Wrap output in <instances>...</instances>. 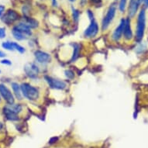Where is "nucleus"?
<instances>
[{
  "instance_id": "6",
  "label": "nucleus",
  "mask_w": 148,
  "mask_h": 148,
  "mask_svg": "<svg viewBox=\"0 0 148 148\" xmlns=\"http://www.w3.org/2000/svg\"><path fill=\"white\" fill-rule=\"evenodd\" d=\"M0 95L8 104L14 103V96L12 94L11 91L3 84H0Z\"/></svg>"
},
{
  "instance_id": "32",
  "label": "nucleus",
  "mask_w": 148,
  "mask_h": 148,
  "mask_svg": "<svg viewBox=\"0 0 148 148\" xmlns=\"http://www.w3.org/2000/svg\"><path fill=\"white\" fill-rule=\"evenodd\" d=\"M52 5H53V6H57V5H58L57 0H52Z\"/></svg>"
},
{
  "instance_id": "9",
  "label": "nucleus",
  "mask_w": 148,
  "mask_h": 148,
  "mask_svg": "<svg viewBox=\"0 0 148 148\" xmlns=\"http://www.w3.org/2000/svg\"><path fill=\"white\" fill-rule=\"evenodd\" d=\"M141 4L140 0H130L128 6V16L129 18H134L137 13Z\"/></svg>"
},
{
  "instance_id": "21",
  "label": "nucleus",
  "mask_w": 148,
  "mask_h": 148,
  "mask_svg": "<svg viewBox=\"0 0 148 148\" xmlns=\"http://www.w3.org/2000/svg\"><path fill=\"white\" fill-rule=\"evenodd\" d=\"M126 3H127V0H119V10L121 12H125L126 7Z\"/></svg>"
},
{
  "instance_id": "19",
  "label": "nucleus",
  "mask_w": 148,
  "mask_h": 148,
  "mask_svg": "<svg viewBox=\"0 0 148 148\" xmlns=\"http://www.w3.org/2000/svg\"><path fill=\"white\" fill-rule=\"evenodd\" d=\"M2 47L5 50H8V51H15L14 42H3V44H2Z\"/></svg>"
},
{
  "instance_id": "10",
  "label": "nucleus",
  "mask_w": 148,
  "mask_h": 148,
  "mask_svg": "<svg viewBox=\"0 0 148 148\" xmlns=\"http://www.w3.org/2000/svg\"><path fill=\"white\" fill-rule=\"evenodd\" d=\"M34 56L36 61L40 64H47L51 61V57L49 53L41 51H36L34 52Z\"/></svg>"
},
{
  "instance_id": "38",
  "label": "nucleus",
  "mask_w": 148,
  "mask_h": 148,
  "mask_svg": "<svg viewBox=\"0 0 148 148\" xmlns=\"http://www.w3.org/2000/svg\"><path fill=\"white\" fill-rule=\"evenodd\" d=\"M147 9H148V8H147Z\"/></svg>"
},
{
  "instance_id": "7",
  "label": "nucleus",
  "mask_w": 148,
  "mask_h": 148,
  "mask_svg": "<svg viewBox=\"0 0 148 148\" xmlns=\"http://www.w3.org/2000/svg\"><path fill=\"white\" fill-rule=\"evenodd\" d=\"M99 25H98L97 22L95 21V19L94 20H91L89 26L88 27V28L85 30L84 32V36L85 37H95L99 33Z\"/></svg>"
},
{
  "instance_id": "11",
  "label": "nucleus",
  "mask_w": 148,
  "mask_h": 148,
  "mask_svg": "<svg viewBox=\"0 0 148 148\" xmlns=\"http://www.w3.org/2000/svg\"><path fill=\"white\" fill-rule=\"evenodd\" d=\"M125 23H126V19H122L120 23H119V26L115 29V30L112 33V40L114 41L117 42L119 41V40L121 39L123 34V29L124 26H125Z\"/></svg>"
},
{
  "instance_id": "17",
  "label": "nucleus",
  "mask_w": 148,
  "mask_h": 148,
  "mask_svg": "<svg viewBox=\"0 0 148 148\" xmlns=\"http://www.w3.org/2000/svg\"><path fill=\"white\" fill-rule=\"evenodd\" d=\"M23 23H26V24L28 26V27L30 28V29H33V28H36L37 26H38V22L36 21V20H34L33 18H28V17H26L23 20Z\"/></svg>"
},
{
  "instance_id": "27",
  "label": "nucleus",
  "mask_w": 148,
  "mask_h": 148,
  "mask_svg": "<svg viewBox=\"0 0 148 148\" xmlns=\"http://www.w3.org/2000/svg\"><path fill=\"white\" fill-rule=\"evenodd\" d=\"M5 8L4 5H0V18L3 17V16L4 15V12H5Z\"/></svg>"
},
{
  "instance_id": "30",
  "label": "nucleus",
  "mask_w": 148,
  "mask_h": 148,
  "mask_svg": "<svg viewBox=\"0 0 148 148\" xmlns=\"http://www.w3.org/2000/svg\"><path fill=\"white\" fill-rule=\"evenodd\" d=\"M86 3H87V0H80L81 5H82V6H84L86 4Z\"/></svg>"
},
{
  "instance_id": "26",
  "label": "nucleus",
  "mask_w": 148,
  "mask_h": 148,
  "mask_svg": "<svg viewBox=\"0 0 148 148\" xmlns=\"http://www.w3.org/2000/svg\"><path fill=\"white\" fill-rule=\"evenodd\" d=\"M87 14H88V18L90 19V20H94L95 18H94V15H93V12L91 11V10H88L87 11Z\"/></svg>"
},
{
  "instance_id": "36",
  "label": "nucleus",
  "mask_w": 148,
  "mask_h": 148,
  "mask_svg": "<svg viewBox=\"0 0 148 148\" xmlns=\"http://www.w3.org/2000/svg\"><path fill=\"white\" fill-rule=\"evenodd\" d=\"M0 100H1V98H0Z\"/></svg>"
},
{
  "instance_id": "31",
  "label": "nucleus",
  "mask_w": 148,
  "mask_h": 148,
  "mask_svg": "<svg viewBox=\"0 0 148 148\" xmlns=\"http://www.w3.org/2000/svg\"><path fill=\"white\" fill-rule=\"evenodd\" d=\"M5 56V53L3 51H0V58H4Z\"/></svg>"
},
{
  "instance_id": "29",
  "label": "nucleus",
  "mask_w": 148,
  "mask_h": 148,
  "mask_svg": "<svg viewBox=\"0 0 148 148\" xmlns=\"http://www.w3.org/2000/svg\"><path fill=\"white\" fill-rule=\"evenodd\" d=\"M143 8H148V0H143Z\"/></svg>"
},
{
  "instance_id": "2",
  "label": "nucleus",
  "mask_w": 148,
  "mask_h": 148,
  "mask_svg": "<svg viewBox=\"0 0 148 148\" xmlns=\"http://www.w3.org/2000/svg\"><path fill=\"white\" fill-rule=\"evenodd\" d=\"M21 88V92L22 95L25 98H27V99L30 101H35L38 99L40 96V92L36 88L34 87L33 85H29L28 83H23L20 85Z\"/></svg>"
},
{
  "instance_id": "23",
  "label": "nucleus",
  "mask_w": 148,
  "mask_h": 148,
  "mask_svg": "<svg viewBox=\"0 0 148 148\" xmlns=\"http://www.w3.org/2000/svg\"><path fill=\"white\" fill-rule=\"evenodd\" d=\"M65 75H66V77L68 78V79H72V78L75 77V75H74L73 71H70V70L66 71Z\"/></svg>"
},
{
  "instance_id": "13",
  "label": "nucleus",
  "mask_w": 148,
  "mask_h": 148,
  "mask_svg": "<svg viewBox=\"0 0 148 148\" xmlns=\"http://www.w3.org/2000/svg\"><path fill=\"white\" fill-rule=\"evenodd\" d=\"M12 34L15 39L17 40H23L27 39V36H28L23 32L21 31L20 29H18L16 26L12 28Z\"/></svg>"
},
{
  "instance_id": "5",
  "label": "nucleus",
  "mask_w": 148,
  "mask_h": 148,
  "mask_svg": "<svg viewBox=\"0 0 148 148\" xmlns=\"http://www.w3.org/2000/svg\"><path fill=\"white\" fill-rule=\"evenodd\" d=\"M45 80L49 85V86L53 89L58 90H64L67 87V84L65 82H64L62 80H59V79H56V78H51L49 76H46L45 77Z\"/></svg>"
},
{
  "instance_id": "20",
  "label": "nucleus",
  "mask_w": 148,
  "mask_h": 148,
  "mask_svg": "<svg viewBox=\"0 0 148 148\" xmlns=\"http://www.w3.org/2000/svg\"><path fill=\"white\" fill-rule=\"evenodd\" d=\"M72 16H73V20L75 22H78L79 20V16H80V12L78 10H76L75 8L72 7Z\"/></svg>"
},
{
  "instance_id": "3",
  "label": "nucleus",
  "mask_w": 148,
  "mask_h": 148,
  "mask_svg": "<svg viewBox=\"0 0 148 148\" xmlns=\"http://www.w3.org/2000/svg\"><path fill=\"white\" fill-rule=\"evenodd\" d=\"M116 12V6L115 5H112L109 8V10L107 11L106 14L103 18L102 21V30H106L108 27H109L110 23L114 19Z\"/></svg>"
},
{
  "instance_id": "1",
  "label": "nucleus",
  "mask_w": 148,
  "mask_h": 148,
  "mask_svg": "<svg viewBox=\"0 0 148 148\" xmlns=\"http://www.w3.org/2000/svg\"><path fill=\"white\" fill-rule=\"evenodd\" d=\"M146 9L142 8L139 12L137 18H136V31H135V39L138 43H140L143 40L146 30Z\"/></svg>"
},
{
  "instance_id": "34",
  "label": "nucleus",
  "mask_w": 148,
  "mask_h": 148,
  "mask_svg": "<svg viewBox=\"0 0 148 148\" xmlns=\"http://www.w3.org/2000/svg\"><path fill=\"white\" fill-rule=\"evenodd\" d=\"M70 2H71V3H74V2H75L76 0H69Z\"/></svg>"
},
{
  "instance_id": "4",
  "label": "nucleus",
  "mask_w": 148,
  "mask_h": 148,
  "mask_svg": "<svg viewBox=\"0 0 148 148\" xmlns=\"http://www.w3.org/2000/svg\"><path fill=\"white\" fill-rule=\"evenodd\" d=\"M20 18V14L16 11H15V10H12V9H10V10H8L4 13L2 19H3V21L5 23H6L8 25H10L12 24L13 23L16 22Z\"/></svg>"
},
{
  "instance_id": "16",
  "label": "nucleus",
  "mask_w": 148,
  "mask_h": 148,
  "mask_svg": "<svg viewBox=\"0 0 148 148\" xmlns=\"http://www.w3.org/2000/svg\"><path fill=\"white\" fill-rule=\"evenodd\" d=\"M5 107H6L7 109H10V110H11L12 112L16 113V114L20 113V112L22 111L23 109L22 106L20 104H14V103H13V104L7 105V106H5Z\"/></svg>"
},
{
  "instance_id": "33",
  "label": "nucleus",
  "mask_w": 148,
  "mask_h": 148,
  "mask_svg": "<svg viewBox=\"0 0 148 148\" xmlns=\"http://www.w3.org/2000/svg\"><path fill=\"white\" fill-rule=\"evenodd\" d=\"M3 123H1V122H0V130H2V129H3Z\"/></svg>"
},
{
  "instance_id": "8",
  "label": "nucleus",
  "mask_w": 148,
  "mask_h": 148,
  "mask_svg": "<svg viewBox=\"0 0 148 148\" xmlns=\"http://www.w3.org/2000/svg\"><path fill=\"white\" fill-rule=\"evenodd\" d=\"M24 71L29 78H36L39 75V68L34 63H28L24 66Z\"/></svg>"
},
{
  "instance_id": "24",
  "label": "nucleus",
  "mask_w": 148,
  "mask_h": 148,
  "mask_svg": "<svg viewBox=\"0 0 148 148\" xmlns=\"http://www.w3.org/2000/svg\"><path fill=\"white\" fill-rule=\"evenodd\" d=\"M5 36V29L3 27H0V39H3Z\"/></svg>"
},
{
  "instance_id": "22",
  "label": "nucleus",
  "mask_w": 148,
  "mask_h": 148,
  "mask_svg": "<svg viewBox=\"0 0 148 148\" xmlns=\"http://www.w3.org/2000/svg\"><path fill=\"white\" fill-rule=\"evenodd\" d=\"M146 49H147V45L144 44H140L138 45V47H136V53H143V51H145Z\"/></svg>"
},
{
  "instance_id": "35",
  "label": "nucleus",
  "mask_w": 148,
  "mask_h": 148,
  "mask_svg": "<svg viewBox=\"0 0 148 148\" xmlns=\"http://www.w3.org/2000/svg\"><path fill=\"white\" fill-rule=\"evenodd\" d=\"M140 2H141V3H143V0H140Z\"/></svg>"
},
{
  "instance_id": "18",
  "label": "nucleus",
  "mask_w": 148,
  "mask_h": 148,
  "mask_svg": "<svg viewBox=\"0 0 148 148\" xmlns=\"http://www.w3.org/2000/svg\"><path fill=\"white\" fill-rule=\"evenodd\" d=\"M74 47V51H73V54L71 57V61H75L76 59L78 58V54H79V51H80V47L77 44H75L73 45Z\"/></svg>"
},
{
  "instance_id": "37",
  "label": "nucleus",
  "mask_w": 148,
  "mask_h": 148,
  "mask_svg": "<svg viewBox=\"0 0 148 148\" xmlns=\"http://www.w3.org/2000/svg\"><path fill=\"white\" fill-rule=\"evenodd\" d=\"M0 72H1V71H0Z\"/></svg>"
},
{
  "instance_id": "12",
  "label": "nucleus",
  "mask_w": 148,
  "mask_h": 148,
  "mask_svg": "<svg viewBox=\"0 0 148 148\" xmlns=\"http://www.w3.org/2000/svg\"><path fill=\"white\" fill-rule=\"evenodd\" d=\"M123 36L124 39L126 40H130L134 37V33H133L131 27V22H130V19L129 17L126 19Z\"/></svg>"
},
{
  "instance_id": "14",
  "label": "nucleus",
  "mask_w": 148,
  "mask_h": 148,
  "mask_svg": "<svg viewBox=\"0 0 148 148\" xmlns=\"http://www.w3.org/2000/svg\"><path fill=\"white\" fill-rule=\"evenodd\" d=\"M3 112H4V114H5L6 119L10 120V121H17V120H19L18 114L12 112L11 110L7 109L5 106L4 107V109H3Z\"/></svg>"
},
{
  "instance_id": "25",
  "label": "nucleus",
  "mask_w": 148,
  "mask_h": 148,
  "mask_svg": "<svg viewBox=\"0 0 148 148\" xmlns=\"http://www.w3.org/2000/svg\"><path fill=\"white\" fill-rule=\"evenodd\" d=\"M1 64H5V65H11V64H12V62H11L10 60H8V59H3V60L1 61Z\"/></svg>"
},
{
  "instance_id": "28",
  "label": "nucleus",
  "mask_w": 148,
  "mask_h": 148,
  "mask_svg": "<svg viewBox=\"0 0 148 148\" xmlns=\"http://www.w3.org/2000/svg\"><path fill=\"white\" fill-rule=\"evenodd\" d=\"M92 2L96 6H100V5H102V1L101 0H92Z\"/></svg>"
},
{
  "instance_id": "15",
  "label": "nucleus",
  "mask_w": 148,
  "mask_h": 148,
  "mask_svg": "<svg viewBox=\"0 0 148 148\" xmlns=\"http://www.w3.org/2000/svg\"><path fill=\"white\" fill-rule=\"evenodd\" d=\"M12 91L14 92L15 96L18 99H22V92H21V88L17 83L13 82L12 83Z\"/></svg>"
}]
</instances>
